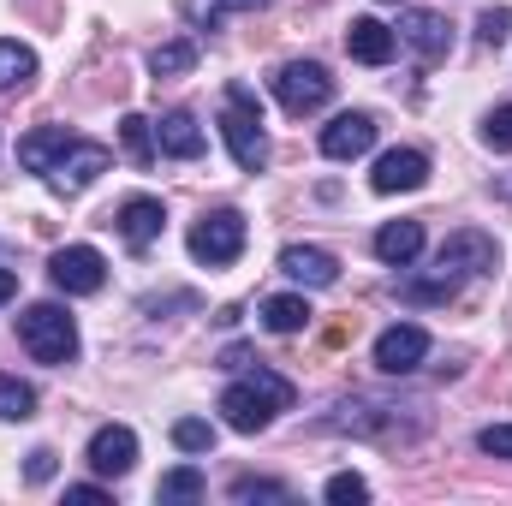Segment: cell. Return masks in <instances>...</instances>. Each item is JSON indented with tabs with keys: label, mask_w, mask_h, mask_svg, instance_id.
<instances>
[{
	"label": "cell",
	"mask_w": 512,
	"mask_h": 506,
	"mask_svg": "<svg viewBox=\"0 0 512 506\" xmlns=\"http://www.w3.org/2000/svg\"><path fill=\"white\" fill-rule=\"evenodd\" d=\"M370 143H376V114H364V108L334 114V120L322 126V155H328V161H358Z\"/></svg>",
	"instance_id": "cell-12"
},
{
	"label": "cell",
	"mask_w": 512,
	"mask_h": 506,
	"mask_svg": "<svg viewBox=\"0 0 512 506\" xmlns=\"http://www.w3.org/2000/svg\"><path fill=\"white\" fill-rule=\"evenodd\" d=\"M423 179H429V155H423V149H387L382 161H376V173H370V185H376L382 197L417 191Z\"/></svg>",
	"instance_id": "cell-14"
},
{
	"label": "cell",
	"mask_w": 512,
	"mask_h": 506,
	"mask_svg": "<svg viewBox=\"0 0 512 506\" xmlns=\"http://www.w3.org/2000/svg\"><path fill=\"white\" fill-rule=\"evenodd\" d=\"M322 495H328V501H334V506H358V501H370V483H364L358 471H334Z\"/></svg>",
	"instance_id": "cell-27"
},
{
	"label": "cell",
	"mask_w": 512,
	"mask_h": 506,
	"mask_svg": "<svg viewBox=\"0 0 512 506\" xmlns=\"http://www.w3.org/2000/svg\"><path fill=\"white\" fill-rule=\"evenodd\" d=\"M417 251H423V221H387L382 233H376V256H382L387 268H405Z\"/></svg>",
	"instance_id": "cell-19"
},
{
	"label": "cell",
	"mask_w": 512,
	"mask_h": 506,
	"mask_svg": "<svg viewBox=\"0 0 512 506\" xmlns=\"http://www.w3.org/2000/svg\"><path fill=\"white\" fill-rule=\"evenodd\" d=\"M30 78H36V48H24L18 36H6V42H0V96L24 90Z\"/></svg>",
	"instance_id": "cell-21"
},
{
	"label": "cell",
	"mask_w": 512,
	"mask_h": 506,
	"mask_svg": "<svg viewBox=\"0 0 512 506\" xmlns=\"http://www.w3.org/2000/svg\"><path fill=\"white\" fill-rule=\"evenodd\" d=\"M114 227H120V239H126L131 251H149L161 239V227H167V209H161V197H126L120 215H114Z\"/></svg>",
	"instance_id": "cell-15"
},
{
	"label": "cell",
	"mask_w": 512,
	"mask_h": 506,
	"mask_svg": "<svg viewBox=\"0 0 512 506\" xmlns=\"http://www.w3.org/2000/svg\"><path fill=\"white\" fill-rule=\"evenodd\" d=\"M483 143H489L495 155H507V149H512V102H501V108L483 120Z\"/></svg>",
	"instance_id": "cell-29"
},
{
	"label": "cell",
	"mask_w": 512,
	"mask_h": 506,
	"mask_svg": "<svg viewBox=\"0 0 512 506\" xmlns=\"http://www.w3.org/2000/svg\"><path fill=\"white\" fill-rule=\"evenodd\" d=\"M221 6H233V12H256V6H268V0H221Z\"/></svg>",
	"instance_id": "cell-36"
},
{
	"label": "cell",
	"mask_w": 512,
	"mask_h": 506,
	"mask_svg": "<svg viewBox=\"0 0 512 506\" xmlns=\"http://www.w3.org/2000/svg\"><path fill=\"white\" fill-rule=\"evenodd\" d=\"M155 149H161V155H173V161H197V155L209 149V137H203V126H197V114L173 108V114H161V120H155Z\"/></svg>",
	"instance_id": "cell-16"
},
{
	"label": "cell",
	"mask_w": 512,
	"mask_h": 506,
	"mask_svg": "<svg viewBox=\"0 0 512 506\" xmlns=\"http://www.w3.org/2000/svg\"><path fill=\"white\" fill-rule=\"evenodd\" d=\"M120 137H126V155L137 167H149V161L161 155V149H155V126H149L143 114H126V120H120Z\"/></svg>",
	"instance_id": "cell-25"
},
{
	"label": "cell",
	"mask_w": 512,
	"mask_h": 506,
	"mask_svg": "<svg viewBox=\"0 0 512 506\" xmlns=\"http://www.w3.org/2000/svg\"><path fill=\"white\" fill-rule=\"evenodd\" d=\"M24 477H30V483H48V477H54V453H48V447H36V453H30V471H24Z\"/></svg>",
	"instance_id": "cell-34"
},
{
	"label": "cell",
	"mask_w": 512,
	"mask_h": 506,
	"mask_svg": "<svg viewBox=\"0 0 512 506\" xmlns=\"http://www.w3.org/2000/svg\"><path fill=\"white\" fill-rule=\"evenodd\" d=\"M501 197H512V173H507V179H501Z\"/></svg>",
	"instance_id": "cell-37"
},
{
	"label": "cell",
	"mask_w": 512,
	"mask_h": 506,
	"mask_svg": "<svg viewBox=\"0 0 512 506\" xmlns=\"http://www.w3.org/2000/svg\"><path fill=\"white\" fill-rule=\"evenodd\" d=\"M66 501H72V506H102V501H108V489H102V483H72V489H66Z\"/></svg>",
	"instance_id": "cell-33"
},
{
	"label": "cell",
	"mask_w": 512,
	"mask_h": 506,
	"mask_svg": "<svg viewBox=\"0 0 512 506\" xmlns=\"http://www.w3.org/2000/svg\"><path fill=\"white\" fill-rule=\"evenodd\" d=\"M393 36H399L411 54H423V60L453 54V24H447L441 12H429V6H405V12H399V24H393Z\"/></svg>",
	"instance_id": "cell-9"
},
{
	"label": "cell",
	"mask_w": 512,
	"mask_h": 506,
	"mask_svg": "<svg viewBox=\"0 0 512 506\" xmlns=\"http://www.w3.org/2000/svg\"><path fill=\"white\" fill-rule=\"evenodd\" d=\"M304 322H310V298H304V292L262 298V328H268V334H298Z\"/></svg>",
	"instance_id": "cell-20"
},
{
	"label": "cell",
	"mask_w": 512,
	"mask_h": 506,
	"mask_svg": "<svg viewBox=\"0 0 512 506\" xmlns=\"http://www.w3.org/2000/svg\"><path fill=\"white\" fill-rule=\"evenodd\" d=\"M6 298H18V274H12V268H0V304H6Z\"/></svg>",
	"instance_id": "cell-35"
},
{
	"label": "cell",
	"mask_w": 512,
	"mask_h": 506,
	"mask_svg": "<svg viewBox=\"0 0 512 506\" xmlns=\"http://www.w3.org/2000/svg\"><path fill=\"white\" fill-rule=\"evenodd\" d=\"M185 6V18L197 24V30H215L221 24V0H179Z\"/></svg>",
	"instance_id": "cell-32"
},
{
	"label": "cell",
	"mask_w": 512,
	"mask_h": 506,
	"mask_svg": "<svg viewBox=\"0 0 512 506\" xmlns=\"http://www.w3.org/2000/svg\"><path fill=\"white\" fill-rule=\"evenodd\" d=\"M274 96H280V108L286 114H316V108H328L334 102V78H328V66L322 60H286L280 72H274Z\"/></svg>",
	"instance_id": "cell-5"
},
{
	"label": "cell",
	"mask_w": 512,
	"mask_h": 506,
	"mask_svg": "<svg viewBox=\"0 0 512 506\" xmlns=\"http://www.w3.org/2000/svg\"><path fill=\"white\" fill-rule=\"evenodd\" d=\"M48 280H54L66 298H90V292L108 286V262H102L96 245H60V251L48 256Z\"/></svg>",
	"instance_id": "cell-7"
},
{
	"label": "cell",
	"mask_w": 512,
	"mask_h": 506,
	"mask_svg": "<svg viewBox=\"0 0 512 506\" xmlns=\"http://www.w3.org/2000/svg\"><path fill=\"white\" fill-rule=\"evenodd\" d=\"M227 495H233V501H280V506L292 501V489H286V483H268V477H239Z\"/></svg>",
	"instance_id": "cell-28"
},
{
	"label": "cell",
	"mask_w": 512,
	"mask_h": 506,
	"mask_svg": "<svg viewBox=\"0 0 512 506\" xmlns=\"http://www.w3.org/2000/svg\"><path fill=\"white\" fill-rule=\"evenodd\" d=\"M280 274L298 280V286H310V292H322V286L340 280V256L322 251V245H286L280 251Z\"/></svg>",
	"instance_id": "cell-13"
},
{
	"label": "cell",
	"mask_w": 512,
	"mask_h": 506,
	"mask_svg": "<svg viewBox=\"0 0 512 506\" xmlns=\"http://www.w3.org/2000/svg\"><path fill=\"white\" fill-rule=\"evenodd\" d=\"M108 167H114V149H108V143H84V137H78V143H72V149H66L42 179H48V191H54V197H78V191H90Z\"/></svg>",
	"instance_id": "cell-6"
},
{
	"label": "cell",
	"mask_w": 512,
	"mask_h": 506,
	"mask_svg": "<svg viewBox=\"0 0 512 506\" xmlns=\"http://www.w3.org/2000/svg\"><path fill=\"white\" fill-rule=\"evenodd\" d=\"M495 262H501L495 239H489V233H477V227H465V233H453V239L435 251V274L459 286V280H471V274H489Z\"/></svg>",
	"instance_id": "cell-8"
},
{
	"label": "cell",
	"mask_w": 512,
	"mask_h": 506,
	"mask_svg": "<svg viewBox=\"0 0 512 506\" xmlns=\"http://www.w3.org/2000/svg\"><path fill=\"white\" fill-rule=\"evenodd\" d=\"M393 48H399L393 24H382V18H352V30H346V54H352V60H364V66H387Z\"/></svg>",
	"instance_id": "cell-17"
},
{
	"label": "cell",
	"mask_w": 512,
	"mask_h": 506,
	"mask_svg": "<svg viewBox=\"0 0 512 506\" xmlns=\"http://www.w3.org/2000/svg\"><path fill=\"white\" fill-rule=\"evenodd\" d=\"M191 66H197V42H191V36H179V42H161V48L149 54V72H155V78H185Z\"/></svg>",
	"instance_id": "cell-22"
},
{
	"label": "cell",
	"mask_w": 512,
	"mask_h": 506,
	"mask_svg": "<svg viewBox=\"0 0 512 506\" xmlns=\"http://www.w3.org/2000/svg\"><path fill=\"white\" fill-rule=\"evenodd\" d=\"M221 137H227V155L239 173H262L268 167V131H262V102H256L245 84L227 90V108H221Z\"/></svg>",
	"instance_id": "cell-2"
},
{
	"label": "cell",
	"mask_w": 512,
	"mask_h": 506,
	"mask_svg": "<svg viewBox=\"0 0 512 506\" xmlns=\"http://www.w3.org/2000/svg\"><path fill=\"white\" fill-rule=\"evenodd\" d=\"M36 417V387L18 376H0V423H30Z\"/></svg>",
	"instance_id": "cell-24"
},
{
	"label": "cell",
	"mask_w": 512,
	"mask_h": 506,
	"mask_svg": "<svg viewBox=\"0 0 512 506\" xmlns=\"http://www.w3.org/2000/svg\"><path fill=\"white\" fill-rule=\"evenodd\" d=\"M477 36H483L489 48H501V42L512 36V12H507V6H489V12L477 18Z\"/></svg>",
	"instance_id": "cell-30"
},
{
	"label": "cell",
	"mask_w": 512,
	"mask_h": 506,
	"mask_svg": "<svg viewBox=\"0 0 512 506\" xmlns=\"http://www.w3.org/2000/svg\"><path fill=\"white\" fill-rule=\"evenodd\" d=\"M72 143H78V137H72L66 126H42V131H30V137H18V161H24L30 173H48Z\"/></svg>",
	"instance_id": "cell-18"
},
{
	"label": "cell",
	"mask_w": 512,
	"mask_h": 506,
	"mask_svg": "<svg viewBox=\"0 0 512 506\" xmlns=\"http://www.w3.org/2000/svg\"><path fill=\"white\" fill-rule=\"evenodd\" d=\"M245 239H251V227H245V215L239 209H209L197 227H191V256L197 262H209V268H227V262H239L245 256Z\"/></svg>",
	"instance_id": "cell-4"
},
{
	"label": "cell",
	"mask_w": 512,
	"mask_h": 506,
	"mask_svg": "<svg viewBox=\"0 0 512 506\" xmlns=\"http://www.w3.org/2000/svg\"><path fill=\"white\" fill-rule=\"evenodd\" d=\"M84 459H90L96 477H126L131 465H137V435H131L126 423H102V429L90 435Z\"/></svg>",
	"instance_id": "cell-11"
},
{
	"label": "cell",
	"mask_w": 512,
	"mask_h": 506,
	"mask_svg": "<svg viewBox=\"0 0 512 506\" xmlns=\"http://www.w3.org/2000/svg\"><path fill=\"white\" fill-rule=\"evenodd\" d=\"M423 358H429V334L417 322H399L376 340V370L382 376H411V370H423Z\"/></svg>",
	"instance_id": "cell-10"
},
{
	"label": "cell",
	"mask_w": 512,
	"mask_h": 506,
	"mask_svg": "<svg viewBox=\"0 0 512 506\" xmlns=\"http://www.w3.org/2000/svg\"><path fill=\"white\" fill-rule=\"evenodd\" d=\"M292 381L274 376L268 364H245L239 370V381L221 393V417H227V429H239V435H262L268 423H274V411H292Z\"/></svg>",
	"instance_id": "cell-1"
},
{
	"label": "cell",
	"mask_w": 512,
	"mask_h": 506,
	"mask_svg": "<svg viewBox=\"0 0 512 506\" xmlns=\"http://www.w3.org/2000/svg\"><path fill=\"white\" fill-rule=\"evenodd\" d=\"M173 447H179V453H215V423L179 417V423H173Z\"/></svg>",
	"instance_id": "cell-26"
},
{
	"label": "cell",
	"mask_w": 512,
	"mask_h": 506,
	"mask_svg": "<svg viewBox=\"0 0 512 506\" xmlns=\"http://www.w3.org/2000/svg\"><path fill=\"white\" fill-rule=\"evenodd\" d=\"M203 489H209V483H203V471H197V465H179V471H167V477L155 483V501H161V506L203 501Z\"/></svg>",
	"instance_id": "cell-23"
},
{
	"label": "cell",
	"mask_w": 512,
	"mask_h": 506,
	"mask_svg": "<svg viewBox=\"0 0 512 506\" xmlns=\"http://www.w3.org/2000/svg\"><path fill=\"white\" fill-rule=\"evenodd\" d=\"M477 447H483L489 459H512V423H489V429L477 435Z\"/></svg>",
	"instance_id": "cell-31"
},
{
	"label": "cell",
	"mask_w": 512,
	"mask_h": 506,
	"mask_svg": "<svg viewBox=\"0 0 512 506\" xmlns=\"http://www.w3.org/2000/svg\"><path fill=\"white\" fill-rule=\"evenodd\" d=\"M18 340H24V352L36 358V364H72L78 358V322L60 310V304H30L24 316H18Z\"/></svg>",
	"instance_id": "cell-3"
}]
</instances>
